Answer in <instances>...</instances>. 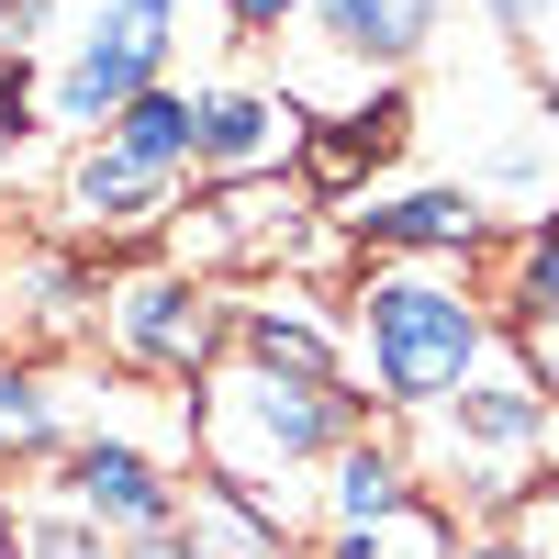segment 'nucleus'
<instances>
[{"label": "nucleus", "instance_id": "obj_3", "mask_svg": "<svg viewBox=\"0 0 559 559\" xmlns=\"http://www.w3.org/2000/svg\"><path fill=\"white\" fill-rule=\"evenodd\" d=\"M414 471H426V492H459L471 515H515V503L537 492V471H559V403L515 369V347H503L471 392H448L437 414H414Z\"/></svg>", "mask_w": 559, "mask_h": 559}, {"label": "nucleus", "instance_id": "obj_1", "mask_svg": "<svg viewBox=\"0 0 559 559\" xmlns=\"http://www.w3.org/2000/svg\"><path fill=\"white\" fill-rule=\"evenodd\" d=\"M381 426V403H369L358 381H292V369H247V358H224L213 381L191 392V459L213 481H236L258 492L280 526H313V471L336 459L347 437Z\"/></svg>", "mask_w": 559, "mask_h": 559}, {"label": "nucleus", "instance_id": "obj_18", "mask_svg": "<svg viewBox=\"0 0 559 559\" xmlns=\"http://www.w3.org/2000/svg\"><path fill=\"white\" fill-rule=\"evenodd\" d=\"M0 559H123V537H102L79 515V503H57V492H12V515H0Z\"/></svg>", "mask_w": 559, "mask_h": 559}, {"label": "nucleus", "instance_id": "obj_17", "mask_svg": "<svg viewBox=\"0 0 559 559\" xmlns=\"http://www.w3.org/2000/svg\"><path fill=\"white\" fill-rule=\"evenodd\" d=\"M179 526L202 537V559H302V537L280 526V515H269L258 492H236V481H213V471L191 481V503H179Z\"/></svg>", "mask_w": 559, "mask_h": 559}, {"label": "nucleus", "instance_id": "obj_10", "mask_svg": "<svg viewBox=\"0 0 559 559\" xmlns=\"http://www.w3.org/2000/svg\"><path fill=\"white\" fill-rule=\"evenodd\" d=\"M247 369H292V381H347V313H324L302 280H247L236 292V347Z\"/></svg>", "mask_w": 559, "mask_h": 559}, {"label": "nucleus", "instance_id": "obj_5", "mask_svg": "<svg viewBox=\"0 0 559 559\" xmlns=\"http://www.w3.org/2000/svg\"><path fill=\"white\" fill-rule=\"evenodd\" d=\"M179 57V0H90L57 34V68H45V123L57 134H102L134 90H157Z\"/></svg>", "mask_w": 559, "mask_h": 559}, {"label": "nucleus", "instance_id": "obj_11", "mask_svg": "<svg viewBox=\"0 0 559 559\" xmlns=\"http://www.w3.org/2000/svg\"><path fill=\"white\" fill-rule=\"evenodd\" d=\"M403 134H414V102L381 79L369 102H347V112H324L313 134H302V191L324 202V213H347V202H369V179H381L392 157H403Z\"/></svg>", "mask_w": 559, "mask_h": 559}, {"label": "nucleus", "instance_id": "obj_8", "mask_svg": "<svg viewBox=\"0 0 559 559\" xmlns=\"http://www.w3.org/2000/svg\"><path fill=\"white\" fill-rule=\"evenodd\" d=\"M57 224L79 247H146V236H168L179 224V179H157V168H134L123 146H68V168H57Z\"/></svg>", "mask_w": 559, "mask_h": 559}, {"label": "nucleus", "instance_id": "obj_13", "mask_svg": "<svg viewBox=\"0 0 559 559\" xmlns=\"http://www.w3.org/2000/svg\"><path fill=\"white\" fill-rule=\"evenodd\" d=\"M313 45L324 57H347L358 79H392V68H414L437 45V0H313Z\"/></svg>", "mask_w": 559, "mask_h": 559}, {"label": "nucleus", "instance_id": "obj_7", "mask_svg": "<svg viewBox=\"0 0 559 559\" xmlns=\"http://www.w3.org/2000/svg\"><path fill=\"white\" fill-rule=\"evenodd\" d=\"M347 247L358 258H403V269H471L503 247L492 202L471 191V179H426V191H381V202H347Z\"/></svg>", "mask_w": 559, "mask_h": 559}, {"label": "nucleus", "instance_id": "obj_24", "mask_svg": "<svg viewBox=\"0 0 559 559\" xmlns=\"http://www.w3.org/2000/svg\"><path fill=\"white\" fill-rule=\"evenodd\" d=\"M459 559H537L515 526H471V537H459Z\"/></svg>", "mask_w": 559, "mask_h": 559}, {"label": "nucleus", "instance_id": "obj_6", "mask_svg": "<svg viewBox=\"0 0 559 559\" xmlns=\"http://www.w3.org/2000/svg\"><path fill=\"white\" fill-rule=\"evenodd\" d=\"M57 503H79L102 537H157V526H179V503H191V481H179V459L168 448H146V437H123V426H79L68 448H57V481H45Z\"/></svg>", "mask_w": 559, "mask_h": 559}, {"label": "nucleus", "instance_id": "obj_4", "mask_svg": "<svg viewBox=\"0 0 559 559\" xmlns=\"http://www.w3.org/2000/svg\"><path fill=\"white\" fill-rule=\"evenodd\" d=\"M102 347H112V369H134V381H213L224 369V347H236V292H213L202 269H179V258H157V269H112L102 280Z\"/></svg>", "mask_w": 559, "mask_h": 559}, {"label": "nucleus", "instance_id": "obj_22", "mask_svg": "<svg viewBox=\"0 0 559 559\" xmlns=\"http://www.w3.org/2000/svg\"><path fill=\"white\" fill-rule=\"evenodd\" d=\"M503 526H515V537H526L537 559H559V492H526V503H515Z\"/></svg>", "mask_w": 559, "mask_h": 559}, {"label": "nucleus", "instance_id": "obj_27", "mask_svg": "<svg viewBox=\"0 0 559 559\" xmlns=\"http://www.w3.org/2000/svg\"><path fill=\"white\" fill-rule=\"evenodd\" d=\"M537 123H548V134H559V90H537Z\"/></svg>", "mask_w": 559, "mask_h": 559}, {"label": "nucleus", "instance_id": "obj_19", "mask_svg": "<svg viewBox=\"0 0 559 559\" xmlns=\"http://www.w3.org/2000/svg\"><path fill=\"white\" fill-rule=\"evenodd\" d=\"M459 526L448 515V492H414L403 515H381V526H358V537H324V559H459Z\"/></svg>", "mask_w": 559, "mask_h": 559}, {"label": "nucleus", "instance_id": "obj_23", "mask_svg": "<svg viewBox=\"0 0 559 559\" xmlns=\"http://www.w3.org/2000/svg\"><path fill=\"white\" fill-rule=\"evenodd\" d=\"M313 12V0H224V23H236V34H292Z\"/></svg>", "mask_w": 559, "mask_h": 559}, {"label": "nucleus", "instance_id": "obj_26", "mask_svg": "<svg viewBox=\"0 0 559 559\" xmlns=\"http://www.w3.org/2000/svg\"><path fill=\"white\" fill-rule=\"evenodd\" d=\"M123 559H202V537H191V526H157V537H134Z\"/></svg>", "mask_w": 559, "mask_h": 559}, {"label": "nucleus", "instance_id": "obj_14", "mask_svg": "<svg viewBox=\"0 0 559 559\" xmlns=\"http://www.w3.org/2000/svg\"><path fill=\"white\" fill-rule=\"evenodd\" d=\"M57 448H68V381L0 347V471H57Z\"/></svg>", "mask_w": 559, "mask_h": 559}, {"label": "nucleus", "instance_id": "obj_20", "mask_svg": "<svg viewBox=\"0 0 559 559\" xmlns=\"http://www.w3.org/2000/svg\"><path fill=\"white\" fill-rule=\"evenodd\" d=\"M57 45V0H0V57H45Z\"/></svg>", "mask_w": 559, "mask_h": 559}, {"label": "nucleus", "instance_id": "obj_21", "mask_svg": "<svg viewBox=\"0 0 559 559\" xmlns=\"http://www.w3.org/2000/svg\"><path fill=\"white\" fill-rule=\"evenodd\" d=\"M503 347H515V369H526V381L559 403V324H526V336H503Z\"/></svg>", "mask_w": 559, "mask_h": 559}, {"label": "nucleus", "instance_id": "obj_2", "mask_svg": "<svg viewBox=\"0 0 559 559\" xmlns=\"http://www.w3.org/2000/svg\"><path fill=\"white\" fill-rule=\"evenodd\" d=\"M336 313H347V381L381 403V414H437L448 392H471L481 369L503 358V324L471 292V269L369 258Z\"/></svg>", "mask_w": 559, "mask_h": 559}, {"label": "nucleus", "instance_id": "obj_9", "mask_svg": "<svg viewBox=\"0 0 559 559\" xmlns=\"http://www.w3.org/2000/svg\"><path fill=\"white\" fill-rule=\"evenodd\" d=\"M302 134H313V112L292 102V90L224 79V90H202V146H191V179H280V168H302Z\"/></svg>", "mask_w": 559, "mask_h": 559}, {"label": "nucleus", "instance_id": "obj_15", "mask_svg": "<svg viewBox=\"0 0 559 559\" xmlns=\"http://www.w3.org/2000/svg\"><path fill=\"white\" fill-rule=\"evenodd\" d=\"M102 146H123L134 168H157V179H179L191 191V146H202V90H179V79H157V90H134V102L102 123Z\"/></svg>", "mask_w": 559, "mask_h": 559}, {"label": "nucleus", "instance_id": "obj_12", "mask_svg": "<svg viewBox=\"0 0 559 559\" xmlns=\"http://www.w3.org/2000/svg\"><path fill=\"white\" fill-rule=\"evenodd\" d=\"M414 492H426V471H414V448H403L392 426H369V437H347V448H336V459L313 471V526H324V537H358V526L403 515Z\"/></svg>", "mask_w": 559, "mask_h": 559}, {"label": "nucleus", "instance_id": "obj_16", "mask_svg": "<svg viewBox=\"0 0 559 559\" xmlns=\"http://www.w3.org/2000/svg\"><path fill=\"white\" fill-rule=\"evenodd\" d=\"M492 324L503 336H526V324H559V213H537V224H515V236L492 247Z\"/></svg>", "mask_w": 559, "mask_h": 559}, {"label": "nucleus", "instance_id": "obj_25", "mask_svg": "<svg viewBox=\"0 0 559 559\" xmlns=\"http://www.w3.org/2000/svg\"><path fill=\"white\" fill-rule=\"evenodd\" d=\"M481 12H492V23H503V34H515V45H526V34H537V23H548V12H559V0H481Z\"/></svg>", "mask_w": 559, "mask_h": 559}]
</instances>
